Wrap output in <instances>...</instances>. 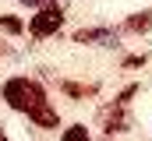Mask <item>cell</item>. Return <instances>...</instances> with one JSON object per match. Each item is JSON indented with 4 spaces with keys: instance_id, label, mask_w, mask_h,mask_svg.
Here are the masks:
<instances>
[{
    "instance_id": "6da1fadb",
    "label": "cell",
    "mask_w": 152,
    "mask_h": 141,
    "mask_svg": "<svg viewBox=\"0 0 152 141\" xmlns=\"http://www.w3.org/2000/svg\"><path fill=\"white\" fill-rule=\"evenodd\" d=\"M0 99L11 106L14 113H28L32 106L46 102V88L32 81V78H25V74H18V78H7L4 81V88H0Z\"/></svg>"
},
{
    "instance_id": "7a4b0ae2",
    "label": "cell",
    "mask_w": 152,
    "mask_h": 141,
    "mask_svg": "<svg viewBox=\"0 0 152 141\" xmlns=\"http://www.w3.org/2000/svg\"><path fill=\"white\" fill-rule=\"evenodd\" d=\"M64 18H67V11H64L57 0H50V4H42L36 14H32L28 35H32V39H50V35H57L64 28Z\"/></svg>"
},
{
    "instance_id": "3957f363",
    "label": "cell",
    "mask_w": 152,
    "mask_h": 141,
    "mask_svg": "<svg viewBox=\"0 0 152 141\" xmlns=\"http://www.w3.org/2000/svg\"><path fill=\"white\" fill-rule=\"evenodd\" d=\"M99 127L113 138V134H124V131H131V113H127V106L120 102H110L99 109Z\"/></svg>"
},
{
    "instance_id": "277c9868",
    "label": "cell",
    "mask_w": 152,
    "mask_h": 141,
    "mask_svg": "<svg viewBox=\"0 0 152 141\" xmlns=\"http://www.w3.org/2000/svg\"><path fill=\"white\" fill-rule=\"evenodd\" d=\"M117 28H78L71 39L78 46H117Z\"/></svg>"
},
{
    "instance_id": "5b68a950",
    "label": "cell",
    "mask_w": 152,
    "mask_h": 141,
    "mask_svg": "<svg viewBox=\"0 0 152 141\" xmlns=\"http://www.w3.org/2000/svg\"><path fill=\"white\" fill-rule=\"evenodd\" d=\"M25 116H28V124H32V127H39V131H57V127H60V113H57L50 102L32 106Z\"/></svg>"
},
{
    "instance_id": "8992f818",
    "label": "cell",
    "mask_w": 152,
    "mask_h": 141,
    "mask_svg": "<svg viewBox=\"0 0 152 141\" xmlns=\"http://www.w3.org/2000/svg\"><path fill=\"white\" fill-rule=\"evenodd\" d=\"M60 92H64L71 102H85V99H96L99 85H96V81H60Z\"/></svg>"
},
{
    "instance_id": "52a82bcc",
    "label": "cell",
    "mask_w": 152,
    "mask_h": 141,
    "mask_svg": "<svg viewBox=\"0 0 152 141\" xmlns=\"http://www.w3.org/2000/svg\"><path fill=\"white\" fill-rule=\"evenodd\" d=\"M120 32H127V35H145V32H152V7L127 14L124 25H120Z\"/></svg>"
},
{
    "instance_id": "ba28073f",
    "label": "cell",
    "mask_w": 152,
    "mask_h": 141,
    "mask_svg": "<svg viewBox=\"0 0 152 141\" xmlns=\"http://www.w3.org/2000/svg\"><path fill=\"white\" fill-rule=\"evenodd\" d=\"M0 32H7V35H21V32H25V21H21L18 14H0Z\"/></svg>"
},
{
    "instance_id": "9c48e42d",
    "label": "cell",
    "mask_w": 152,
    "mask_h": 141,
    "mask_svg": "<svg viewBox=\"0 0 152 141\" xmlns=\"http://www.w3.org/2000/svg\"><path fill=\"white\" fill-rule=\"evenodd\" d=\"M60 141H92V138H88V127L85 124H71V127L60 131Z\"/></svg>"
},
{
    "instance_id": "30bf717a",
    "label": "cell",
    "mask_w": 152,
    "mask_h": 141,
    "mask_svg": "<svg viewBox=\"0 0 152 141\" xmlns=\"http://www.w3.org/2000/svg\"><path fill=\"white\" fill-rule=\"evenodd\" d=\"M134 95H138V85H127V88H124V92L117 95L113 102H120V106H131V99H134Z\"/></svg>"
},
{
    "instance_id": "8fae6325",
    "label": "cell",
    "mask_w": 152,
    "mask_h": 141,
    "mask_svg": "<svg viewBox=\"0 0 152 141\" xmlns=\"http://www.w3.org/2000/svg\"><path fill=\"white\" fill-rule=\"evenodd\" d=\"M145 64H149L145 53H131V57H124V67H145Z\"/></svg>"
},
{
    "instance_id": "7c38bea8",
    "label": "cell",
    "mask_w": 152,
    "mask_h": 141,
    "mask_svg": "<svg viewBox=\"0 0 152 141\" xmlns=\"http://www.w3.org/2000/svg\"><path fill=\"white\" fill-rule=\"evenodd\" d=\"M25 7H42V4H50V0H21Z\"/></svg>"
},
{
    "instance_id": "4fadbf2b",
    "label": "cell",
    "mask_w": 152,
    "mask_h": 141,
    "mask_svg": "<svg viewBox=\"0 0 152 141\" xmlns=\"http://www.w3.org/2000/svg\"><path fill=\"white\" fill-rule=\"evenodd\" d=\"M4 53H7V46H4V42H0V57H4Z\"/></svg>"
},
{
    "instance_id": "5bb4252c",
    "label": "cell",
    "mask_w": 152,
    "mask_h": 141,
    "mask_svg": "<svg viewBox=\"0 0 152 141\" xmlns=\"http://www.w3.org/2000/svg\"><path fill=\"white\" fill-rule=\"evenodd\" d=\"M0 141H11V138H7V134H0Z\"/></svg>"
}]
</instances>
